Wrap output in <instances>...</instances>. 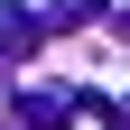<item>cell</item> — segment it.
<instances>
[{
    "label": "cell",
    "mask_w": 130,
    "mask_h": 130,
    "mask_svg": "<svg viewBox=\"0 0 130 130\" xmlns=\"http://www.w3.org/2000/svg\"><path fill=\"white\" fill-rule=\"evenodd\" d=\"M37 46H46V19L28 9V0H0V56L19 65V56H37Z\"/></svg>",
    "instance_id": "obj_2"
},
{
    "label": "cell",
    "mask_w": 130,
    "mask_h": 130,
    "mask_svg": "<svg viewBox=\"0 0 130 130\" xmlns=\"http://www.w3.org/2000/svg\"><path fill=\"white\" fill-rule=\"evenodd\" d=\"M74 102H84V93H56V84H28V93H19V121H9V130H65V121H74Z\"/></svg>",
    "instance_id": "obj_1"
},
{
    "label": "cell",
    "mask_w": 130,
    "mask_h": 130,
    "mask_svg": "<svg viewBox=\"0 0 130 130\" xmlns=\"http://www.w3.org/2000/svg\"><path fill=\"white\" fill-rule=\"evenodd\" d=\"M102 121H111V130H130V102H121V111H111V102H102Z\"/></svg>",
    "instance_id": "obj_3"
},
{
    "label": "cell",
    "mask_w": 130,
    "mask_h": 130,
    "mask_svg": "<svg viewBox=\"0 0 130 130\" xmlns=\"http://www.w3.org/2000/svg\"><path fill=\"white\" fill-rule=\"evenodd\" d=\"M111 28H121V37H130V9H121V19H111Z\"/></svg>",
    "instance_id": "obj_4"
}]
</instances>
